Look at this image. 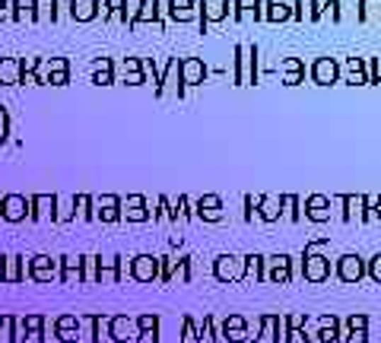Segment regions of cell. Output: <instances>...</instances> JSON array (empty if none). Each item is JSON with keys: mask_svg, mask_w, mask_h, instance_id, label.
<instances>
[{"mask_svg": "<svg viewBox=\"0 0 381 343\" xmlns=\"http://www.w3.org/2000/svg\"><path fill=\"white\" fill-rule=\"evenodd\" d=\"M302 280L308 283H327L331 280V257L321 252H302Z\"/></svg>", "mask_w": 381, "mask_h": 343, "instance_id": "cell-1", "label": "cell"}, {"mask_svg": "<svg viewBox=\"0 0 381 343\" xmlns=\"http://www.w3.org/2000/svg\"><path fill=\"white\" fill-rule=\"evenodd\" d=\"M308 80L314 86H334L340 83V61L337 57H314L312 64H308Z\"/></svg>", "mask_w": 381, "mask_h": 343, "instance_id": "cell-2", "label": "cell"}, {"mask_svg": "<svg viewBox=\"0 0 381 343\" xmlns=\"http://www.w3.org/2000/svg\"><path fill=\"white\" fill-rule=\"evenodd\" d=\"M264 280L277 283V286H289V283H292V254H271L267 257Z\"/></svg>", "mask_w": 381, "mask_h": 343, "instance_id": "cell-3", "label": "cell"}, {"mask_svg": "<svg viewBox=\"0 0 381 343\" xmlns=\"http://www.w3.org/2000/svg\"><path fill=\"white\" fill-rule=\"evenodd\" d=\"M331 201H337L340 207H343L346 223H369L372 220L369 207H365V194H337V197H331Z\"/></svg>", "mask_w": 381, "mask_h": 343, "instance_id": "cell-4", "label": "cell"}, {"mask_svg": "<svg viewBox=\"0 0 381 343\" xmlns=\"http://www.w3.org/2000/svg\"><path fill=\"white\" fill-rule=\"evenodd\" d=\"M334 274H337V280L340 283H359L365 276V257L363 254H343V257H337V267H334Z\"/></svg>", "mask_w": 381, "mask_h": 343, "instance_id": "cell-5", "label": "cell"}, {"mask_svg": "<svg viewBox=\"0 0 381 343\" xmlns=\"http://www.w3.org/2000/svg\"><path fill=\"white\" fill-rule=\"evenodd\" d=\"M302 216L312 223H331V197L327 194H308L302 203Z\"/></svg>", "mask_w": 381, "mask_h": 343, "instance_id": "cell-6", "label": "cell"}, {"mask_svg": "<svg viewBox=\"0 0 381 343\" xmlns=\"http://www.w3.org/2000/svg\"><path fill=\"white\" fill-rule=\"evenodd\" d=\"M340 80L346 86H369V70H365V57H346L340 64Z\"/></svg>", "mask_w": 381, "mask_h": 343, "instance_id": "cell-7", "label": "cell"}, {"mask_svg": "<svg viewBox=\"0 0 381 343\" xmlns=\"http://www.w3.org/2000/svg\"><path fill=\"white\" fill-rule=\"evenodd\" d=\"M280 70H283V86L305 83V74H308V67H305L302 57H283V61H280Z\"/></svg>", "mask_w": 381, "mask_h": 343, "instance_id": "cell-8", "label": "cell"}, {"mask_svg": "<svg viewBox=\"0 0 381 343\" xmlns=\"http://www.w3.org/2000/svg\"><path fill=\"white\" fill-rule=\"evenodd\" d=\"M264 0H232V13L239 23H248V19H254V23H261L264 19Z\"/></svg>", "mask_w": 381, "mask_h": 343, "instance_id": "cell-9", "label": "cell"}, {"mask_svg": "<svg viewBox=\"0 0 381 343\" xmlns=\"http://www.w3.org/2000/svg\"><path fill=\"white\" fill-rule=\"evenodd\" d=\"M241 274H245V261H241V257L222 254L220 261H216V276H220V280H241Z\"/></svg>", "mask_w": 381, "mask_h": 343, "instance_id": "cell-10", "label": "cell"}, {"mask_svg": "<svg viewBox=\"0 0 381 343\" xmlns=\"http://www.w3.org/2000/svg\"><path fill=\"white\" fill-rule=\"evenodd\" d=\"M200 6H203V19H200V26H207V23H220V19H226V16H229V10H232V4H229V0H200Z\"/></svg>", "mask_w": 381, "mask_h": 343, "instance_id": "cell-11", "label": "cell"}, {"mask_svg": "<svg viewBox=\"0 0 381 343\" xmlns=\"http://www.w3.org/2000/svg\"><path fill=\"white\" fill-rule=\"evenodd\" d=\"M359 10H356V19L363 26H378L381 29V0H356Z\"/></svg>", "mask_w": 381, "mask_h": 343, "instance_id": "cell-12", "label": "cell"}, {"mask_svg": "<svg viewBox=\"0 0 381 343\" xmlns=\"http://www.w3.org/2000/svg\"><path fill=\"white\" fill-rule=\"evenodd\" d=\"M264 19L267 23H289L292 19V6L286 0H264Z\"/></svg>", "mask_w": 381, "mask_h": 343, "instance_id": "cell-13", "label": "cell"}, {"mask_svg": "<svg viewBox=\"0 0 381 343\" xmlns=\"http://www.w3.org/2000/svg\"><path fill=\"white\" fill-rule=\"evenodd\" d=\"M222 334H226V340L232 343H241V340H251L245 331V318L241 315H232V318H226V325H222Z\"/></svg>", "mask_w": 381, "mask_h": 343, "instance_id": "cell-14", "label": "cell"}, {"mask_svg": "<svg viewBox=\"0 0 381 343\" xmlns=\"http://www.w3.org/2000/svg\"><path fill=\"white\" fill-rule=\"evenodd\" d=\"M245 55H248L245 83H261V48L258 45H245Z\"/></svg>", "mask_w": 381, "mask_h": 343, "instance_id": "cell-15", "label": "cell"}, {"mask_svg": "<svg viewBox=\"0 0 381 343\" xmlns=\"http://www.w3.org/2000/svg\"><path fill=\"white\" fill-rule=\"evenodd\" d=\"M258 216H261L264 223L283 220V207H280V197H264V201H261V207H258Z\"/></svg>", "mask_w": 381, "mask_h": 343, "instance_id": "cell-16", "label": "cell"}, {"mask_svg": "<svg viewBox=\"0 0 381 343\" xmlns=\"http://www.w3.org/2000/svg\"><path fill=\"white\" fill-rule=\"evenodd\" d=\"M280 207H283V220H289V223H299L302 220L299 194H280Z\"/></svg>", "mask_w": 381, "mask_h": 343, "instance_id": "cell-17", "label": "cell"}, {"mask_svg": "<svg viewBox=\"0 0 381 343\" xmlns=\"http://www.w3.org/2000/svg\"><path fill=\"white\" fill-rule=\"evenodd\" d=\"M280 318H283V315H264V318L258 321L261 337H267L273 343H283V340H280Z\"/></svg>", "mask_w": 381, "mask_h": 343, "instance_id": "cell-18", "label": "cell"}, {"mask_svg": "<svg viewBox=\"0 0 381 343\" xmlns=\"http://www.w3.org/2000/svg\"><path fill=\"white\" fill-rule=\"evenodd\" d=\"M181 70H185V83H200L203 77H207V67H203L200 61H185Z\"/></svg>", "mask_w": 381, "mask_h": 343, "instance_id": "cell-19", "label": "cell"}, {"mask_svg": "<svg viewBox=\"0 0 381 343\" xmlns=\"http://www.w3.org/2000/svg\"><path fill=\"white\" fill-rule=\"evenodd\" d=\"M324 16L340 23V19H343V0H321V19Z\"/></svg>", "mask_w": 381, "mask_h": 343, "instance_id": "cell-20", "label": "cell"}, {"mask_svg": "<svg viewBox=\"0 0 381 343\" xmlns=\"http://www.w3.org/2000/svg\"><path fill=\"white\" fill-rule=\"evenodd\" d=\"M340 327H343V325H340ZM340 327H318L312 337L318 343H337V340H343V331H340Z\"/></svg>", "mask_w": 381, "mask_h": 343, "instance_id": "cell-21", "label": "cell"}, {"mask_svg": "<svg viewBox=\"0 0 381 343\" xmlns=\"http://www.w3.org/2000/svg\"><path fill=\"white\" fill-rule=\"evenodd\" d=\"M200 216H207V220H220V216H222L220 197H203V201H200Z\"/></svg>", "mask_w": 381, "mask_h": 343, "instance_id": "cell-22", "label": "cell"}, {"mask_svg": "<svg viewBox=\"0 0 381 343\" xmlns=\"http://www.w3.org/2000/svg\"><path fill=\"white\" fill-rule=\"evenodd\" d=\"M346 331L343 334H353V331H369V315H363V312H356V315H350L346 318Z\"/></svg>", "mask_w": 381, "mask_h": 343, "instance_id": "cell-23", "label": "cell"}, {"mask_svg": "<svg viewBox=\"0 0 381 343\" xmlns=\"http://www.w3.org/2000/svg\"><path fill=\"white\" fill-rule=\"evenodd\" d=\"M264 261H267L264 254H248L245 257V270L248 274H254L258 280H264Z\"/></svg>", "mask_w": 381, "mask_h": 343, "instance_id": "cell-24", "label": "cell"}, {"mask_svg": "<svg viewBox=\"0 0 381 343\" xmlns=\"http://www.w3.org/2000/svg\"><path fill=\"white\" fill-rule=\"evenodd\" d=\"M245 70H248V55H245V48H235V83H245Z\"/></svg>", "mask_w": 381, "mask_h": 343, "instance_id": "cell-25", "label": "cell"}, {"mask_svg": "<svg viewBox=\"0 0 381 343\" xmlns=\"http://www.w3.org/2000/svg\"><path fill=\"white\" fill-rule=\"evenodd\" d=\"M153 274H156L153 257H137V276H140V280H149Z\"/></svg>", "mask_w": 381, "mask_h": 343, "instance_id": "cell-26", "label": "cell"}, {"mask_svg": "<svg viewBox=\"0 0 381 343\" xmlns=\"http://www.w3.org/2000/svg\"><path fill=\"white\" fill-rule=\"evenodd\" d=\"M365 276H372V283L381 286V252L372 257V261H365Z\"/></svg>", "mask_w": 381, "mask_h": 343, "instance_id": "cell-27", "label": "cell"}, {"mask_svg": "<svg viewBox=\"0 0 381 343\" xmlns=\"http://www.w3.org/2000/svg\"><path fill=\"white\" fill-rule=\"evenodd\" d=\"M295 23H308V0H289Z\"/></svg>", "mask_w": 381, "mask_h": 343, "instance_id": "cell-28", "label": "cell"}, {"mask_svg": "<svg viewBox=\"0 0 381 343\" xmlns=\"http://www.w3.org/2000/svg\"><path fill=\"white\" fill-rule=\"evenodd\" d=\"M261 201H264V194H248V197H245V216H248V220H254V213H258Z\"/></svg>", "mask_w": 381, "mask_h": 343, "instance_id": "cell-29", "label": "cell"}, {"mask_svg": "<svg viewBox=\"0 0 381 343\" xmlns=\"http://www.w3.org/2000/svg\"><path fill=\"white\" fill-rule=\"evenodd\" d=\"M74 13H76L80 19L93 16V0H74Z\"/></svg>", "mask_w": 381, "mask_h": 343, "instance_id": "cell-30", "label": "cell"}, {"mask_svg": "<svg viewBox=\"0 0 381 343\" xmlns=\"http://www.w3.org/2000/svg\"><path fill=\"white\" fill-rule=\"evenodd\" d=\"M188 6H190V0H172V13L181 19H188Z\"/></svg>", "mask_w": 381, "mask_h": 343, "instance_id": "cell-31", "label": "cell"}, {"mask_svg": "<svg viewBox=\"0 0 381 343\" xmlns=\"http://www.w3.org/2000/svg\"><path fill=\"white\" fill-rule=\"evenodd\" d=\"M318 327H340V318H337V315H321Z\"/></svg>", "mask_w": 381, "mask_h": 343, "instance_id": "cell-32", "label": "cell"}, {"mask_svg": "<svg viewBox=\"0 0 381 343\" xmlns=\"http://www.w3.org/2000/svg\"><path fill=\"white\" fill-rule=\"evenodd\" d=\"M343 340H359V343H369V331H353V334H343Z\"/></svg>", "mask_w": 381, "mask_h": 343, "instance_id": "cell-33", "label": "cell"}, {"mask_svg": "<svg viewBox=\"0 0 381 343\" xmlns=\"http://www.w3.org/2000/svg\"><path fill=\"white\" fill-rule=\"evenodd\" d=\"M372 220H381V197H378V203H375V210H372Z\"/></svg>", "mask_w": 381, "mask_h": 343, "instance_id": "cell-34", "label": "cell"}, {"mask_svg": "<svg viewBox=\"0 0 381 343\" xmlns=\"http://www.w3.org/2000/svg\"><path fill=\"white\" fill-rule=\"evenodd\" d=\"M378 86H381V67H378Z\"/></svg>", "mask_w": 381, "mask_h": 343, "instance_id": "cell-35", "label": "cell"}]
</instances>
